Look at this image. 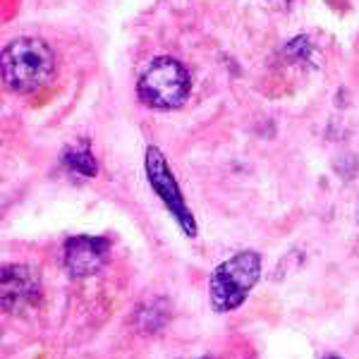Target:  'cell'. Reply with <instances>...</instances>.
<instances>
[{
	"label": "cell",
	"mask_w": 359,
	"mask_h": 359,
	"mask_svg": "<svg viewBox=\"0 0 359 359\" xmlns=\"http://www.w3.org/2000/svg\"><path fill=\"white\" fill-rule=\"evenodd\" d=\"M62 163H65L69 170L77 172L82 177H94L98 172V163L91 154V149L86 144H74V147H67L65 154H62Z\"/></svg>",
	"instance_id": "52a82bcc"
},
{
	"label": "cell",
	"mask_w": 359,
	"mask_h": 359,
	"mask_svg": "<svg viewBox=\"0 0 359 359\" xmlns=\"http://www.w3.org/2000/svg\"><path fill=\"white\" fill-rule=\"evenodd\" d=\"M262 278V257L257 252H237L213 269L208 294L216 311H235L245 304L249 292Z\"/></svg>",
	"instance_id": "7a4b0ae2"
},
{
	"label": "cell",
	"mask_w": 359,
	"mask_h": 359,
	"mask_svg": "<svg viewBox=\"0 0 359 359\" xmlns=\"http://www.w3.org/2000/svg\"><path fill=\"white\" fill-rule=\"evenodd\" d=\"M41 280L32 266H5L3 269V306L5 311H22L39 302Z\"/></svg>",
	"instance_id": "8992f818"
},
{
	"label": "cell",
	"mask_w": 359,
	"mask_h": 359,
	"mask_svg": "<svg viewBox=\"0 0 359 359\" xmlns=\"http://www.w3.org/2000/svg\"><path fill=\"white\" fill-rule=\"evenodd\" d=\"M57 57L43 39L22 36L3 48V79L15 94H32L55 77Z\"/></svg>",
	"instance_id": "6da1fadb"
},
{
	"label": "cell",
	"mask_w": 359,
	"mask_h": 359,
	"mask_svg": "<svg viewBox=\"0 0 359 359\" xmlns=\"http://www.w3.org/2000/svg\"><path fill=\"white\" fill-rule=\"evenodd\" d=\"M108 254H111V242L106 237L77 235L65 242L62 262L72 278H89L106 266Z\"/></svg>",
	"instance_id": "5b68a950"
},
{
	"label": "cell",
	"mask_w": 359,
	"mask_h": 359,
	"mask_svg": "<svg viewBox=\"0 0 359 359\" xmlns=\"http://www.w3.org/2000/svg\"><path fill=\"white\" fill-rule=\"evenodd\" d=\"M328 359H340V357H328Z\"/></svg>",
	"instance_id": "ba28073f"
},
{
	"label": "cell",
	"mask_w": 359,
	"mask_h": 359,
	"mask_svg": "<svg viewBox=\"0 0 359 359\" xmlns=\"http://www.w3.org/2000/svg\"><path fill=\"white\" fill-rule=\"evenodd\" d=\"M189 91H192V77L187 67L168 55L149 62L137 84L139 101L154 111H175L184 106Z\"/></svg>",
	"instance_id": "3957f363"
},
{
	"label": "cell",
	"mask_w": 359,
	"mask_h": 359,
	"mask_svg": "<svg viewBox=\"0 0 359 359\" xmlns=\"http://www.w3.org/2000/svg\"><path fill=\"white\" fill-rule=\"evenodd\" d=\"M144 170H147V180L151 184V189L156 192L163 206L168 208L175 223L182 228L184 235L194 237L196 235V221L189 211L187 201L182 196V189H180L175 175H172L170 165H168L163 151L158 147H149L147 149V156H144Z\"/></svg>",
	"instance_id": "277c9868"
}]
</instances>
